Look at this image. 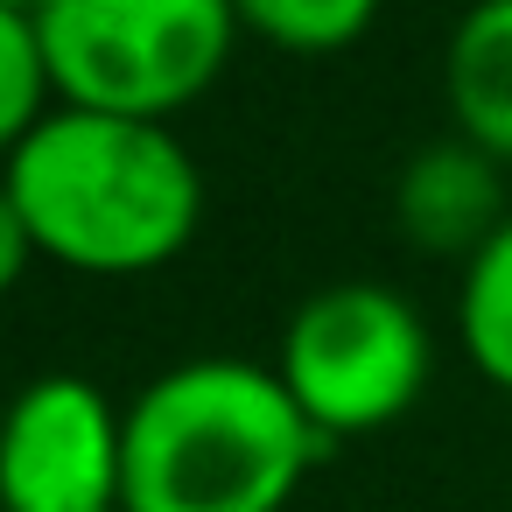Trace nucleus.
<instances>
[{
    "label": "nucleus",
    "mask_w": 512,
    "mask_h": 512,
    "mask_svg": "<svg viewBox=\"0 0 512 512\" xmlns=\"http://www.w3.org/2000/svg\"><path fill=\"white\" fill-rule=\"evenodd\" d=\"M456 330H463L470 365L498 393H512V218L470 253L463 288H456Z\"/></svg>",
    "instance_id": "nucleus-8"
},
{
    "label": "nucleus",
    "mask_w": 512,
    "mask_h": 512,
    "mask_svg": "<svg viewBox=\"0 0 512 512\" xmlns=\"http://www.w3.org/2000/svg\"><path fill=\"white\" fill-rule=\"evenodd\" d=\"M393 218L421 253H477L512 218L505 211V162L463 134L428 141L393 183Z\"/></svg>",
    "instance_id": "nucleus-6"
},
{
    "label": "nucleus",
    "mask_w": 512,
    "mask_h": 512,
    "mask_svg": "<svg viewBox=\"0 0 512 512\" xmlns=\"http://www.w3.org/2000/svg\"><path fill=\"white\" fill-rule=\"evenodd\" d=\"M29 253H43V246H36V232H29L8 204H0V281H22Z\"/></svg>",
    "instance_id": "nucleus-11"
},
{
    "label": "nucleus",
    "mask_w": 512,
    "mask_h": 512,
    "mask_svg": "<svg viewBox=\"0 0 512 512\" xmlns=\"http://www.w3.org/2000/svg\"><path fill=\"white\" fill-rule=\"evenodd\" d=\"M442 92L456 134L512 162V0H470L463 8L442 57Z\"/></svg>",
    "instance_id": "nucleus-7"
},
{
    "label": "nucleus",
    "mask_w": 512,
    "mask_h": 512,
    "mask_svg": "<svg viewBox=\"0 0 512 512\" xmlns=\"http://www.w3.org/2000/svg\"><path fill=\"white\" fill-rule=\"evenodd\" d=\"M232 8H239V29H253L295 57H330L372 29L379 0H232Z\"/></svg>",
    "instance_id": "nucleus-10"
},
{
    "label": "nucleus",
    "mask_w": 512,
    "mask_h": 512,
    "mask_svg": "<svg viewBox=\"0 0 512 512\" xmlns=\"http://www.w3.org/2000/svg\"><path fill=\"white\" fill-rule=\"evenodd\" d=\"M0 484L8 512H127V414L78 372L22 386Z\"/></svg>",
    "instance_id": "nucleus-5"
},
{
    "label": "nucleus",
    "mask_w": 512,
    "mask_h": 512,
    "mask_svg": "<svg viewBox=\"0 0 512 512\" xmlns=\"http://www.w3.org/2000/svg\"><path fill=\"white\" fill-rule=\"evenodd\" d=\"M43 50L57 64L64 106L169 120L204 99L232 57V0H43Z\"/></svg>",
    "instance_id": "nucleus-3"
},
{
    "label": "nucleus",
    "mask_w": 512,
    "mask_h": 512,
    "mask_svg": "<svg viewBox=\"0 0 512 512\" xmlns=\"http://www.w3.org/2000/svg\"><path fill=\"white\" fill-rule=\"evenodd\" d=\"M57 106H64V92H57V64L43 50L36 15L29 8H0V134L22 141Z\"/></svg>",
    "instance_id": "nucleus-9"
},
{
    "label": "nucleus",
    "mask_w": 512,
    "mask_h": 512,
    "mask_svg": "<svg viewBox=\"0 0 512 512\" xmlns=\"http://www.w3.org/2000/svg\"><path fill=\"white\" fill-rule=\"evenodd\" d=\"M0 204L78 274H148L190 246L204 176L169 120L57 106L36 134L8 141Z\"/></svg>",
    "instance_id": "nucleus-1"
},
{
    "label": "nucleus",
    "mask_w": 512,
    "mask_h": 512,
    "mask_svg": "<svg viewBox=\"0 0 512 512\" xmlns=\"http://www.w3.org/2000/svg\"><path fill=\"white\" fill-rule=\"evenodd\" d=\"M323 449L274 365L190 358L127 407V512H281Z\"/></svg>",
    "instance_id": "nucleus-2"
},
{
    "label": "nucleus",
    "mask_w": 512,
    "mask_h": 512,
    "mask_svg": "<svg viewBox=\"0 0 512 512\" xmlns=\"http://www.w3.org/2000/svg\"><path fill=\"white\" fill-rule=\"evenodd\" d=\"M0 8H29V15H36V8H43V0H0Z\"/></svg>",
    "instance_id": "nucleus-12"
},
{
    "label": "nucleus",
    "mask_w": 512,
    "mask_h": 512,
    "mask_svg": "<svg viewBox=\"0 0 512 512\" xmlns=\"http://www.w3.org/2000/svg\"><path fill=\"white\" fill-rule=\"evenodd\" d=\"M428 323L379 281H337L309 295L281 330V386L323 442L400 421L428 386Z\"/></svg>",
    "instance_id": "nucleus-4"
}]
</instances>
